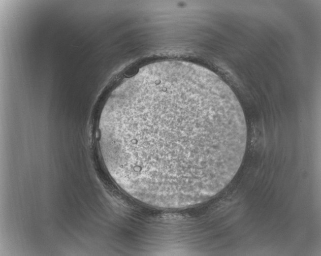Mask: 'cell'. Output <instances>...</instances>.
<instances>
[{
  "instance_id": "1",
  "label": "cell",
  "mask_w": 321,
  "mask_h": 256,
  "mask_svg": "<svg viewBox=\"0 0 321 256\" xmlns=\"http://www.w3.org/2000/svg\"><path fill=\"white\" fill-rule=\"evenodd\" d=\"M105 166L134 198L162 209L189 207L222 190L245 154L247 126L235 93L198 65L141 68L112 91L99 124Z\"/></svg>"
}]
</instances>
